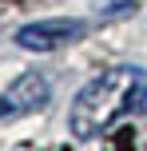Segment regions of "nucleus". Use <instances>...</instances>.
Wrapping results in <instances>:
<instances>
[{
	"instance_id": "obj_3",
	"label": "nucleus",
	"mask_w": 147,
	"mask_h": 151,
	"mask_svg": "<svg viewBox=\"0 0 147 151\" xmlns=\"http://www.w3.org/2000/svg\"><path fill=\"white\" fill-rule=\"evenodd\" d=\"M48 96H52V83H48L40 72L16 76L12 88H8V104H12V111H36V107L48 104Z\"/></svg>"
},
{
	"instance_id": "obj_1",
	"label": "nucleus",
	"mask_w": 147,
	"mask_h": 151,
	"mask_svg": "<svg viewBox=\"0 0 147 151\" xmlns=\"http://www.w3.org/2000/svg\"><path fill=\"white\" fill-rule=\"evenodd\" d=\"M147 88L143 68H108L95 80H87L80 88V96L72 99L68 111V131L76 139H95L127 111L139 107V96Z\"/></svg>"
},
{
	"instance_id": "obj_4",
	"label": "nucleus",
	"mask_w": 147,
	"mask_h": 151,
	"mask_svg": "<svg viewBox=\"0 0 147 151\" xmlns=\"http://www.w3.org/2000/svg\"><path fill=\"white\" fill-rule=\"evenodd\" d=\"M8 111H12V104H8V96H0V119H4Z\"/></svg>"
},
{
	"instance_id": "obj_2",
	"label": "nucleus",
	"mask_w": 147,
	"mask_h": 151,
	"mask_svg": "<svg viewBox=\"0 0 147 151\" xmlns=\"http://www.w3.org/2000/svg\"><path fill=\"white\" fill-rule=\"evenodd\" d=\"M84 36V20H68V16H56V20H32L16 32V44L24 52H56V48H68Z\"/></svg>"
}]
</instances>
